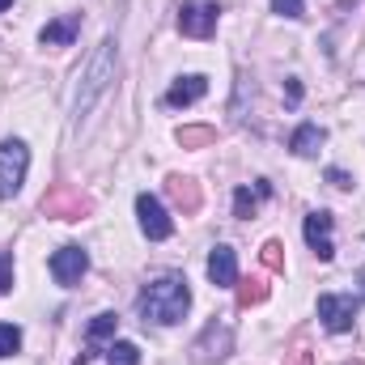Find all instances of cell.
I'll return each mask as SVG.
<instances>
[{"instance_id": "1", "label": "cell", "mask_w": 365, "mask_h": 365, "mask_svg": "<svg viewBox=\"0 0 365 365\" xmlns=\"http://www.w3.org/2000/svg\"><path fill=\"white\" fill-rule=\"evenodd\" d=\"M140 319L145 323H158V327H170V323H182V314L191 310V289L182 276H162L153 284H145L140 302H136Z\"/></svg>"}, {"instance_id": "2", "label": "cell", "mask_w": 365, "mask_h": 365, "mask_svg": "<svg viewBox=\"0 0 365 365\" xmlns=\"http://www.w3.org/2000/svg\"><path fill=\"white\" fill-rule=\"evenodd\" d=\"M110 81H115V38H102V47L93 51L90 68H86V86L77 93V115H86Z\"/></svg>"}, {"instance_id": "3", "label": "cell", "mask_w": 365, "mask_h": 365, "mask_svg": "<svg viewBox=\"0 0 365 365\" xmlns=\"http://www.w3.org/2000/svg\"><path fill=\"white\" fill-rule=\"evenodd\" d=\"M221 21V4L217 0H187L179 9V34L182 38H212Z\"/></svg>"}, {"instance_id": "4", "label": "cell", "mask_w": 365, "mask_h": 365, "mask_svg": "<svg viewBox=\"0 0 365 365\" xmlns=\"http://www.w3.org/2000/svg\"><path fill=\"white\" fill-rule=\"evenodd\" d=\"M30 170V149L21 140H0V200L17 195Z\"/></svg>"}, {"instance_id": "5", "label": "cell", "mask_w": 365, "mask_h": 365, "mask_svg": "<svg viewBox=\"0 0 365 365\" xmlns=\"http://www.w3.org/2000/svg\"><path fill=\"white\" fill-rule=\"evenodd\" d=\"M90 195L86 191H77V187H68V182H56L47 195H43V212L47 217H56V221H81V217H90Z\"/></svg>"}, {"instance_id": "6", "label": "cell", "mask_w": 365, "mask_h": 365, "mask_svg": "<svg viewBox=\"0 0 365 365\" xmlns=\"http://www.w3.org/2000/svg\"><path fill=\"white\" fill-rule=\"evenodd\" d=\"M357 297H340V293H319V319L327 331H353V319H357Z\"/></svg>"}, {"instance_id": "7", "label": "cell", "mask_w": 365, "mask_h": 365, "mask_svg": "<svg viewBox=\"0 0 365 365\" xmlns=\"http://www.w3.org/2000/svg\"><path fill=\"white\" fill-rule=\"evenodd\" d=\"M136 217H140V230H145V238H153V242H162V238H170L175 234V221L166 217V208H162V200L158 195H136Z\"/></svg>"}, {"instance_id": "8", "label": "cell", "mask_w": 365, "mask_h": 365, "mask_svg": "<svg viewBox=\"0 0 365 365\" xmlns=\"http://www.w3.org/2000/svg\"><path fill=\"white\" fill-rule=\"evenodd\" d=\"M51 276H56V284H64V289H73V284H81V276L90 268V255L81 251V247H60L56 255H51Z\"/></svg>"}, {"instance_id": "9", "label": "cell", "mask_w": 365, "mask_h": 365, "mask_svg": "<svg viewBox=\"0 0 365 365\" xmlns=\"http://www.w3.org/2000/svg\"><path fill=\"white\" fill-rule=\"evenodd\" d=\"M195 361H225L230 353H234V331L230 327H217V323H208L204 327V336L195 340Z\"/></svg>"}, {"instance_id": "10", "label": "cell", "mask_w": 365, "mask_h": 365, "mask_svg": "<svg viewBox=\"0 0 365 365\" xmlns=\"http://www.w3.org/2000/svg\"><path fill=\"white\" fill-rule=\"evenodd\" d=\"M331 225H336V217L331 212H310L306 217V242H310V251L327 264V259H336V247H331Z\"/></svg>"}, {"instance_id": "11", "label": "cell", "mask_w": 365, "mask_h": 365, "mask_svg": "<svg viewBox=\"0 0 365 365\" xmlns=\"http://www.w3.org/2000/svg\"><path fill=\"white\" fill-rule=\"evenodd\" d=\"M166 191H170V200H175V208H179L182 217H195V212H200V204H204L200 182L187 179V175H170V179H166Z\"/></svg>"}, {"instance_id": "12", "label": "cell", "mask_w": 365, "mask_h": 365, "mask_svg": "<svg viewBox=\"0 0 365 365\" xmlns=\"http://www.w3.org/2000/svg\"><path fill=\"white\" fill-rule=\"evenodd\" d=\"M77 30H81V17H56V21H47L43 26V34H38V43L43 47H73V38H77Z\"/></svg>"}, {"instance_id": "13", "label": "cell", "mask_w": 365, "mask_h": 365, "mask_svg": "<svg viewBox=\"0 0 365 365\" xmlns=\"http://www.w3.org/2000/svg\"><path fill=\"white\" fill-rule=\"evenodd\" d=\"M208 280H212V284H221V289L238 284V259H234V251H230V247H217V251L208 255Z\"/></svg>"}, {"instance_id": "14", "label": "cell", "mask_w": 365, "mask_h": 365, "mask_svg": "<svg viewBox=\"0 0 365 365\" xmlns=\"http://www.w3.org/2000/svg\"><path fill=\"white\" fill-rule=\"evenodd\" d=\"M204 93H208V81H204L200 73H191V77H179V81L170 86L166 102H170V106H191V102H200Z\"/></svg>"}, {"instance_id": "15", "label": "cell", "mask_w": 365, "mask_h": 365, "mask_svg": "<svg viewBox=\"0 0 365 365\" xmlns=\"http://www.w3.org/2000/svg\"><path fill=\"white\" fill-rule=\"evenodd\" d=\"M323 140H327V132H323L319 123H302V128L293 132V140H289V149H293L297 158H314Z\"/></svg>"}, {"instance_id": "16", "label": "cell", "mask_w": 365, "mask_h": 365, "mask_svg": "<svg viewBox=\"0 0 365 365\" xmlns=\"http://www.w3.org/2000/svg\"><path fill=\"white\" fill-rule=\"evenodd\" d=\"M264 195H272V182H259L255 191H251V187H238V191H234V217H242V221L255 217V208H259Z\"/></svg>"}, {"instance_id": "17", "label": "cell", "mask_w": 365, "mask_h": 365, "mask_svg": "<svg viewBox=\"0 0 365 365\" xmlns=\"http://www.w3.org/2000/svg\"><path fill=\"white\" fill-rule=\"evenodd\" d=\"M264 297H268V280H264V276L238 280V310H251V306H259Z\"/></svg>"}, {"instance_id": "18", "label": "cell", "mask_w": 365, "mask_h": 365, "mask_svg": "<svg viewBox=\"0 0 365 365\" xmlns=\"http://www.w3.org/2000/svg\"><path fill=\"white\" fill-rule=\"evenodd\" d=\"M106 361L110 365H140V349H136L132 340H115V344L106 349Z\"/></svg>"}, {"instance_id": "19", "label": "cell", "mask_w": 365, "mask_h": 365, "mask_svg": "<svg viewBox=\"0 0 365 365\" xmlns=\"http://www.w3.org/2000/svg\"><path fill=\"white\" fill-rule=\"evenodd\" d=\"M212 140H217L212 128H179V145L182 149H204V145H212Z\"/></svg>"}, {"instance_id": "20", "label": "cell", "mask_w": 365, "mask_h": 365, "mask_svg": "<svg viewBox=\"0 0 365 365\" xmlns=\"http://www.w3.org/2000/svg\"><path fill=\"white\" fill-rule=\"evenodd\" d=\"M259 264H264L268 272H284V247H280L276 238H268V242L259 247Z\"/></svg>"}, {"instance_id": "21", "label": "cell", "mask_w": 365, "mask_h": 365, "mask_svg": "<svg viewBox=\"0 0 365 365\" xmlns=\"http://www.w3.org/2000/svg\"><path fill=\"white\" fill-rule=\"evenodd\" d=\"M115 327H119V319L106 310V314H93V323H90V340L98 344V340H110L115 336Z\"/></svg>"}, {"instance_id": "22", "label": "cell", "mask_w": 365, "mask_h": 365, "mask_svg": "<svg viewBox=\"0 0 365 365\" xmlns=\"http://www.w3.org/2000/svg\"><path fill=\"white\" fill-rule=\"evenodd\" d=\"M21 349V331L13 323H0V357H13Z\"/></svg>"}, {"instance_id": "23", "label": "cell", "mask_w": 365, "mask_h": 365, "mask_svg": "<svg viewBox=\"0 0 365 365\" xmlns=\"http://www.w3.org/2000/svg\"><path fill=\"white\" fill-rule=\"evenodd\" d=\"M276 17H302V0H272Z\"/></svg>"}, {"instance_id": "24", "label": "cell", "mask_w": 365, "mask_h": 365, "mask_svg": "<svg viewBox=\"0 0 365 365\" xmlns=\"http://www.w3.org/2000/svg\"><path fill=\"white\" fill-rule=\"evenodd\" d=\"M9 289H13V255L0 251V293H9Z\"/></svg>"}, {"instance_id": "25", "label": "cell", "mask_w": 365, "mask_h": 365, "mask_svg": "<svg viewBox=\"0 0 365 365\" xmlns=\"http://www.w3.org/2000/svg\"><path fill=\"white\" fill-rule=\"evenodd\" d=\"M280 365H314V353L310 349H293V353H284Z\"/></svg>"}, {"instance_id": "26", "label": "cell", "mask_w": 365, "mask_h": 365, "mask_svg": "<svg viewBox=\"0 0 365 365\" xmlns=\"http://www.w3.org/2000/svg\"><path fill=\"white\" fill-rule=\"evenodd\" d=\"M327 182H331V187H336V191H349V187H353V179H349V175H344V170H336V166H331V170H327Z\"/></svg>"}, {"instance_id": "27", "label": "cell", "mask_w": 365, "mask_h": 365, "mask_svg": "<svg viewBox=\"0 0 365 365\" xmlns=\"http://www.w3.org/2000/svg\"><path fill=\"white\" fill-rule=\"evenodd\" d=\"M284 93H289V102H293V106H297V102H302V86H297V81H293V77H289V81H284Z\"/></svg>"}, {"instance_id": "28", "label": "cell", "mask_w": 365, "mask_h": 365, "mask_svg": "<svg viewBox=\"0 0 365 365\" xmlns=\"http://www.w3.org/2000/svg\"><path fill=\"white\" fill-rule=\"evenodd\" d=\"M357 280H361V297H365V268H361V272H357Z\"/></svg>"}, {"instance_id": "29", "label": "cell", "mask_w": 365, "mask_h": 365, "mask_svg": "<svg viewBox=\"0 0 365 365\" xmlns=\"http://www.w3.org/2000/svg\"><path fill=\"white\" fill-rule=\"evenodd\" d=\"M9 4H13V0H0V13H4V9H9Z\"/></svg>"}]
</instances>
